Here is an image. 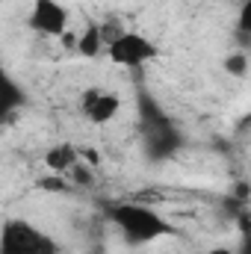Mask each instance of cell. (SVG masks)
I'll list each match as a JSON object with an SVG mask.
<instances>
[{
	"mask_svg": "<svg viewBox=\"0 0 251 254\" xmlns=\"http://www.w3.org/2000/svg\"><path fill=\"white\" fill-rule=\"evenodd\" d=\"M110 222L125 234L130 246H145V243H157L163 237H172L175 228L148 204L139 201H122L110 207Z\"/></svg>",
	"mask_w": 251,
	"mask_h": 254,
	"instance_id": "obj_1",
	"label": "cell"
},
{
	"mask_svg": "<svg viewBox=\"0 0 251 254\" xmlns=\"http://www.w3.org/2000/svg\"><path fill=\"white\" fill-rule=\"evenodd\" d=\"M60 246L54 237L39 231L24 219H9L0 231V254H57Z\"/></svg>",
	"mask_w": 251,
	"mask_h": 254,
	"instance_id": "obj_2",
	"label": "cell"
},
{
	"mask_svg": "<svg viewBox=\"0 0 251 254\" xmlns=\"http://www.w3.org/2000/svg\"><path fill=\"white\" fill-rule=\"evenodd\" d=\"M107 57H110V63L119 65V68H142V65L154 63V60L160 57V48H157V42L148 39L145 33H139V30H125L119 39L110 42Z\"/></svg>",
	"mask_w": 251,
	"mask_h": 254,
	"instance_id": "obj_3",
	"label": "cell"
},
{
	"mask_svg": "<svg viewBox=\"0 0 251 254\" xmlns=\"http://www.w3.org/2000/svg\"><path fill=\"white\" fill-rule=\"evenodd\" d=\"M30 30L48 39H63L68 33V9L60 0H33V9L27 15Z\"/></svg>",
	"mask_w": 251,
	"mask_h": 254,
	"instance_id": "obj_4",
	"label": "cell"
},
{
	"mask_svg": "<svg viewBox=\"0 0 251 254\" xmlns=\"http://www.w3.org/2000/svg\"><path fill=\"white\" fill-rule=\"evenodd\" d=\"M119 110H122V98L107 92V89L92 86V89H86L80 95V113L92 125H110L119 116Z\"/></svg>",
	"mask_w": 251,
	"mask_h": 254,
	"instance_id": "obj_5",
	"label": "cell"
},
{
	"mask_svg": "<svg viewBox=\"0 0 251 254\" xmlns=\"http://www.w3.org/2000/svg\"><path fill=\"white\" fill-rule=\"evenodd\" d=\"M107 48H110V42H107L101 24H89L83 33H77V45H74V51H77L83 60H95V57H101Z\"/></svg>",
	"mask_w": 251,
	"mask_h": 254,
	"instance_id": "obj_6",
	"label": "cell"
},
{
	"mask_svg": "<svg viewBox=\"0 0 251 254\" xmlns=\"http://www.w3.org/2000/svg\"><path fill=\"white\" fill-rule=\"evenodd\" d=\"M80 157H83V154H80L77 145H71V142H60V145L48 148L45 163H48L51 172H71V169L80 163Z\"/></svg>",
	"mask_w": 251,
	"mask_h": 254,
	"instance_id": "obj_7",
	"label": "cell"
},
{
	"mask_svg": "<svg viewBox=\"0 0 251 254\" xmlns=\"http://www.w3.org/2000/svg\"><path fill=\"white\" fill-rule=\"evenodd\" d=\"M225 71L231 74V77H243L246 71H249V57L246 54H231V57H225Z\"/></svg>",
	"mask_w": 251,
	"mask_h": 254,
	"instance_id": "obj_8",
	"label": "cell"
},
{
	"mask_svg": "<svg viewBox=\"0 0 251 254\" xmlns=\"http://www.w3.org/2000/svg\"><path fill=\"white\" fill-rule=\"evenodd\" d=\"M237 30L243 36H251V0H246L240 6V12H237Z\"/></svg>",
	"mask_w": 251,
	"mask_h": 254,
	"instance_id": "obj_9",
	"label": "cell"
},
{
	"mask_svg": "<svg viewBox=\"0 0 251 254\" xmlns=\"http://www.w3.org/2000/svg\"><path fill=\"white\" fill-rule=\"evenodd\" d=\"M210 254H237V252H231V249H222V246H219V249H213Z\"/></svg>",
	"mask_w": 251,
	"mask_h": 254,
	"instance_id": "obj_10",
	"label": "cell"
}]
</instances>
